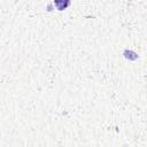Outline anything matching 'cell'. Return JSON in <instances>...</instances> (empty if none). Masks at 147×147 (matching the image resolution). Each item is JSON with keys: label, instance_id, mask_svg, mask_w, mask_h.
Listing matches in <instances>:
<instances>
[{"label": "cell", "instance_id": "obj_1", "mask_svg": "<svg viewBox=\"0 0 147 147\" xmlns=\"http://www.w3.org/2000/svg\"><path fill=\"white\" fill-rule=\"evenodd\" d=\"M54 3H55V6H56V8L59 10H64L65 8L69 7L70 0H55Z\"/></svg>", "mask_w": 147, "mask_h": 147}]
</instances>
